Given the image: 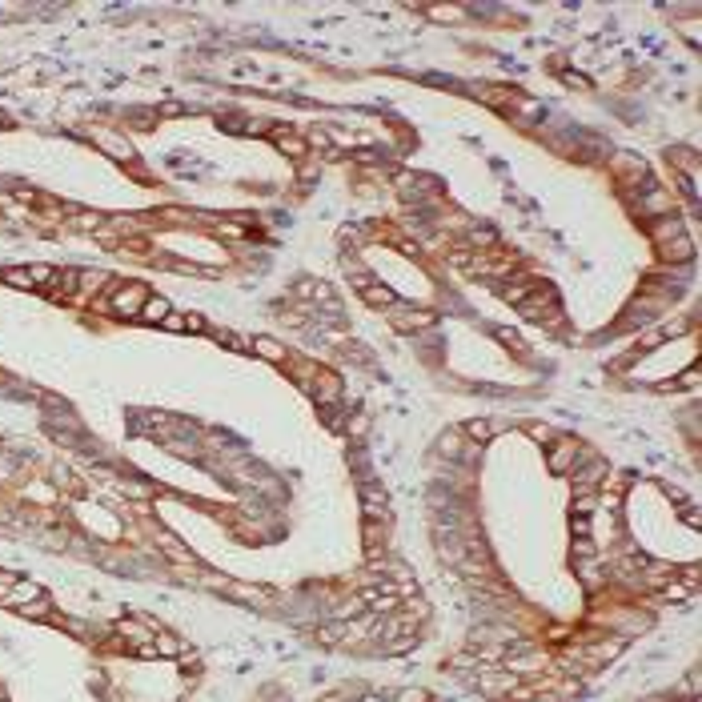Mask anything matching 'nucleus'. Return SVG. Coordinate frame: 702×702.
<instances>
[{"mask_svg":"<svg viewBox=\"0 0 702 702\" xmlns=\"http://www.w3.org/2000/svg\"><path fill=\"white\" fill-rule=\"evenodd\" d=\"M670 233H679V221H666V225H658L655 229V237H670ZM686 253H690V241H679V257H686ZM666 257H674V245H670Z\"/></svg>","mask_w":702,"mask_h":702,"instance_id":"4","label":"nucleus"},{"mask_svg":"<svg viewBox=\"0 0 702 702\" xmlns=\"http://www.w3.org/2000/svg\"><path fill=\"white\" fill-rule=\"evenodd\" d=\"M140 317H145V321H164V317H169V301L149 293V301L140 305Z\"/></svg>","mask_w":702,"mask_h":702,"instance_id":"3","label":"nucleus"},{"mask_svg":"<svg viewBox=\"0 0 702 702\" xmlns=\"http://www.w3.org/2000/svg\"><path fill=\"white\" fill-rule=\"evenodd\" d=\"M0 606L21 610V614H45L48 594L32 578H21V574H4L0 570Z\"/></svg>","mask_w":702,"mask_h":702,"instance_id":"1","label":"nucleus"},{"mask_svg":"<svg viewBox=\"0 0 702 702\" xmlns=\"http://www.w3.org/2000/svg\"><path fill=\"white\" fill-rule=\"evenodd\" d=\"M574 454H578V445H574V442H562L558 449L550 454V469H566V462H570Z\"/></svg>","mask_w":702,"mask_h":702,"instance_id":"5","label":"nucleus"},{"mask_svg":"<svg viewBox=\"0 0 702 702\" xmlns=\"http://www.w3.org/2000/svg\"><path fill=\"white\" fill-rule=\"evenodd\" d=\"M145 301H149V289L137 285V281H129V285H117V289H113L109 309H113L117 317H140V305Z\"/></svg>","mask_w":702,"mask_h":702,"instance_id":"2","label":"nucleus"}]
</instances>
